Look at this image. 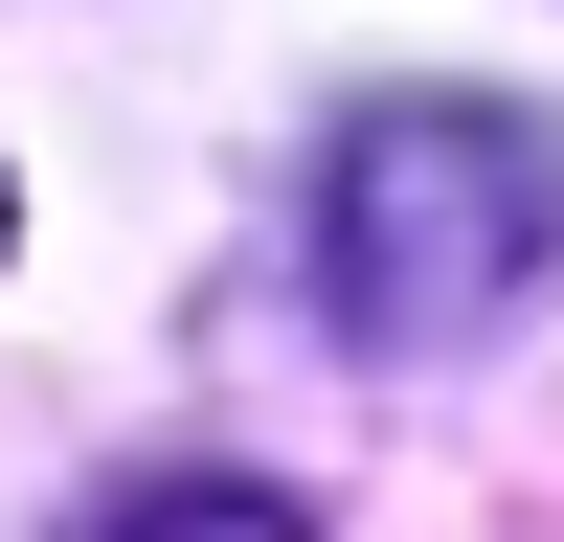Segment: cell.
<instances>
[{"label":"cell","instance_id":"6da1fadb","mask_svg":"<svg viewBox=\"0 0 564 542\" xmlns=\"http://www.w3.org/2000/svg\"><path fill=\"white\" fill-rule=\"evenodd\" d=\"M542 271H564V136L520 90H384V113L316 159V294H339V339L452 361V339H497Z\"/></svg>","mask_w":564,"mask_h":542},{"label":"cell","instance_id":"7a4b0ae2","mask_svg":"<svg viewBox=\"0 0 564 542\" xmlns=\"http://www.w3.org/2000/svg\"><path fill=\"white\" fill-rule=\"evenodd\" d=\"M90 542H316L294 497H249V475H159V497H113Z\"/></svg>","mask_w":564,"mask_h":542}]
</instances>
